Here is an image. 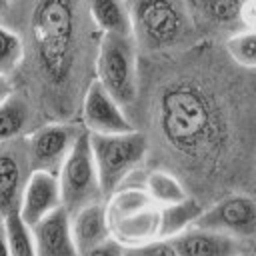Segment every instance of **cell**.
Masks as SVG:
<instances>
[{
  "label": "cell",
  "mask_w": 256,
  "mask_h": 256,
  "mask_svg": "<svg viewBox=\"0 0 256 256\" xmlns=\"http://www.w3.org/2000/svg\"><path fill=\"white\" fill-rule=\"evenodd\" d=\"M82 124L90 134H122L136 130L124 108L104 90L98 80H90L82 96Z\"/></svg>",
  "instance_id": "9c48e42d"
},
{
  "label": "cell",
  "mask_w": 256,
  "mask_h": 256,
  "mask_svg": "<svg viewBox=\"0 0 256 256\" xmlns=\"http://www.w3.org/2000/svg\"><path fill=\"white\" fill-rule=\"evenodd\" d=\"M80 132L82 130H76L74 126L62 122L44 124L42 128H38L26 144L32 170H48L58 174Z\"/></svg>",
  "instance_id": "30bf717a"
},
{
  "label": "cell",
  "mask_w": 256,
  "mask_h": 256,
  "mask_svg": "<svg viewBox=\"0 0 256 256\" xmlns=\"http://www.w3.org/2000/svg\"><path fill=\"white\" fill-rule=\"evenodd\" d=\"M28 146H16L12 140L0 142V218H6L20 208L22 192L30 172H26Z\"/></svg>",
  "instance_id": "8fae6325"
},
{
  "label": "cell",
  "mask_w": 256,
  "mask_h": 256,
  "mask_svg": "<svg viewBox=\"0 0 256 256\" xmlns=\"http://www.w3.org/2000/svg\"><path fill=\"white\" fill-rule=\"evenodd\" d=\"M10 4H12V0H0V14H2V12H6Z\"/></svg>",
  "instance_id": "83f0119b"
},
{
  "label": "cell",
  "mask_w": 256,
  "mask_h": 256,
  "mask_svg": "<svg viewBox=\"0 0 256 256\" xmlns=\"http://www.w3.org/2000/svg\"><path fill=\"white\" fill-rule=\"evenodd\" d=\"M28 122V108L20 98H10L0 106V142L14 140Z\"/></svg>",
  "instance_id": "44dd1931"
},
{
  "label": "cell",
  "mask_w": 256,
  "mask_h": 256,
  "mask_svg": "<svg viewBox=\"0 0 256 256\" xmlns=\"http://www.w3.org/2000/svg\"><path fill=\"white\" fill-rule=\"evenodd\" d=\"M24 58L22 36L6 24H0V72L10 74Z\"/></svg>",
  "instance_id": "603a6c76"
},
{
  "label": "cell",
  "mask_w": 256,
  "mask_h": 256,
  "mask_svg": "<svg viewBox=\"0 0 256 256\" xmlns=\"http://www.w3.org/2000/svg\"><path fill=\"white\" fill-rule=\"evenodd\" d=\"M112 240L126 250H136L162 238V206H158L144 186H122L106 200Z\"/></svg>",
  "instance_id": "3957f363"
},
{
  "label": "cell",
  "mask_w": 256,
  "mask_h": 256,
  "mask_svg": "<svg viewBox=\"0 0 256 256\" xmlns=\"http://www.w3.org/2000/svg\"><path fill=\"white\" fill-rule=\"evenodd\" d=\"M194 226L214 230L238 240L256 236V200L244 194H228L214 202L210 208H202Z\"/></svg>",
  "instance_id": "ba28073f"
},
{
  "label": "cell",
  "mask_w": 256,
  "mask_h": 256,
  "mask_svg": "<svg viewBox=\"0 0 256 256\" xmlns=\"http://www.w3.org/2000/svg\"><path fill=\"white\" fill-rule=\"evenodd\" d=\"M170 242L180 256H238L244 252L242 240L194 224L174 234Z\"/></svg>",
  "instance_id": "5bb4252c"
},
{
  "label": "cell",
  "mask_w": 256,
  "mask_h": 256,
  "mask_svg": "<svg viewBox=\"0 0 256 256\" xmlns=\"http://www.w3.org/2000/svg\"><path fill=\"white\" fill-rule=\"evenodd\" d=\"M126 256H134V254H130V252H126Z\"/></svg>",
  "instance_id": "f546056e"
},
{
  "label": "cell",
  "mask_w": 256,
  "mask_h": 256,
  "mask_svg": "<svg viewBox=\"0 0 256 256\" xmlns=\"http://www.w3.org/2000/svg\"><path fill=\"white\" fill-rule=\"evenodd\" d=\"M226 52L236 64L256 68V28H242L230 34L226 40Z\"/></svg>",
  "instance_id": "ffe728a7"
},
{
  "label": "cell",
  "mask_w": 256,
  "mask_h": 256,
  "mask_svg": "<svg viewBox=\"0 0 256 256\" xmlns=\"http://www.w3.org/2000/svg\"><path fill=\"white\" fill-rule=\"evenodd\" d=\"M82 256H126V248L120 246L116 240H108V242L84 252Z\"/></svg>",
  "instance_id": "d4e9b609"
},
{
  "label": "cell",
  "mask_w": 256,
  "mask_h": 256,
  "mask_svg": "<svg viewBox=\"0 0 256 256\" xmlns=\"http://www.w3.org/2000/svg\"><path fill=\"white\" fill-rule=\"evenodd\" d=\"M248 0H188L192 20L216 30H242V10ZM232 32V34H234Z\"/></svg>",
  "instance_id": "2e32d148"
},
{
  "label": "cell",
  "mask_w": 256,
  "mask_h": 256,
  "mask_svg": "<svg viewBox=\"0 0 256 256\" xmlns=\"http://www.w3.org/2000/svg\"><path fill=\"white\" fill-rule=\"evenodd\" d=\"M62 208V192L58 174L48 170H32L20 200L18 214L32 228L48 214Z\"/></svg>",
  "instance_id": "7c38bea8"
},
{
  "label": "cell",
  "mask_w": 256,
  "mask_h": 256,
  "mask_svg": "<svg viewBox=\"0 0 256 256\" xmlns=\"http://www.w3.org/2000/svg\"><path fill=\"white\" fill-rule=\"evenodd\" d=\"M26 28L46 86L66 88L76 70L90 0H28Z\"/></svg>",
  "instance_id": "7a4b0ae2"
},
{
  "label": "cell",
  "mask_w": 256,
  "mask_h": 256,
  "mask_svg": "<svg viewBox=\"0 0 256 256\" xmlns=\"http://www.w3.org/2000/svg\"><path fill=\"white\" fill-rule=\"evenodd\" d=\"M238 256H256V254H252V252H242V254H238Z\"/></svg>",
  "instance_id": "f1b7e54d"
},
{
  "label": "cell",
  "mask_w": 256,
  "mask_h": 256,
  "mask_svg": "<svg viewBox=\"0 0 256 256\" xmlns=\"http://www.w3.org/2000/svg\"><path fill=\"white\" fill-rule=\"evenodd\" d=\"M134 256H180L178 250L174 248V244L170 242V238H158L152 240L136 250H128Z\"/></svg>",
  "instance_id": "cb8c5ba5"
},
{
  "label": "cell",
  "mask_w": 256,
  "mask_h": 256,
  "mask_svg": "<svg viewBox=\"0 0 256 256\" xmlns=\"http://www.w3.org/2000/svg\"><path fill=\"white\" fill-rule=\"evenodd\" d=\"M90 146L104 198L120 190L136 166L144 160L148 142L140 130L122 134H90Z\"/></svg>",
  "instance_id": "5b68a950"
},
{
  "label": "cell",
  "mask_w": 256,
  "mask_h": 256,
  "mask_svg": "<svg viewBox=\"0 0 256 256\" xmlns=\"http://www.w3.org/2000/svg\"><path fill=\"white\" fill-rule=\"evenodd\" d=\"M0 256H10V240H8L4 218H0Z\"/></svg>",
  "instance_id": "4316f807"
},
{
  "label": "cell",
  "mask_w": 256,
  "mask_h": 256,
  "mask_svg": "<svg viewBox=\"0 0 256 256\" xmlns=\"http://www.w3.org/2000/svg\"><path fill=\"white\" fill-rule=\"evenodd\" d=\"M148 196L162 208L182 204L190 198L188 190L180 182V178L168 170H150L142 182Z\"/></svg>",
  "instance_id": "ac0fdd59"
},
{
  "label": "cell",
  "mask_w": 256,
  "mask_h": 256,
  "mask_svg": "<svg viewBox=\"0 0 256 256\" xmlns=\"http://www.w3.org/2000/svg\"><path fill=\"white\" fill-rule=\"evenodd\" d=\"M200 212L202 208L192 196L182 204L162 208V238H172L174 234L190 228L198 220Z\"/></svg>",
  "instance_id": "d6986e66"
},
{
  "label": "cell",
  "mask_w": 256,
  "mask_h": 256,
  "mask_svg": "<svg viewBox=\"0 0 256 256\" xmlns=\"http://www.w3.org/2000/svg\"><path fill=\"white\" fill-rule=\"evenodd\" d=\"M90 16L102 36H132L130 6L126 0H90Z\"/></svg>",
  "instance_id": "e0dca14e"
},
{
  "label": "cell",
  "mask_w": 256,
  "mask_h": 256,
  "mask_svg": "<svg viewBox=\"0 0 256 256\" xmlns=\"http://www.w3.org/2000/svg\"><path fill=\"white\" fill-rule=\"evenodd\" d=\"M36 256H80L70 224V212L62 206L32 228Z\"/></svg>",
  "instance_id": "4fadbf2b"
},
{
  "label": "cell",
  "mask_w": 256,
  "mask_h": 256,
  "mask_svg": "<svg viewBox=\"0 0 256 256\" xmlns=\"http://www.w3.org/2000/svg\"><path fill=\"white\" fill-rule=\"evenodd\" d=\"M130 18L136 46L150 52L176 46L194 22L188 0H132Z\"/></svg>",
  "instance_id": "277c9868"
},
{
  "label": "cell",
  "mask_w": 256,
  "mask_h": 256,
  "mask_svg": "<svg viewBox=\"0 0 256 256\" xmlns=\"http://www.w3.org/2000/svg\"><path fill=\"white\" fill-rule=\"evenodd\" d=\"M58 182H60V192H62V206L70 214H74L76 210L88 204L106 200L100 188L88 130L82 128L74 146L64 158L58 170Z\"/></svg>",
  "instance_id": "52a82bcc"
},
{
  "label": "cell",
  "mask_w": 256,
  "mask_h": 256,
  "mask_svg": "<svg viewBox=\"0 0 256 256\" xmlns=\"http://www.w3.org/2000/svg\"><path fill=\"white\" fill-rule=\"evenodd\" d=\"M70 224H72V236H74L80 256L112 240L106 202H94V204H88L76 210L74 214H70Z\"/></svg>",
  "instance_id": "9a60e30c"
},
{
  "label": "cell",
  "mask_w": 256,
  "mask_h": 256,
  "mask_svg": "<svg viewBox=\"0 0 256 256\" xmlns=\"http://www.w3.org/2000/svg\"><path fill=\"white\" fill-rule=\"evenodd\" d=\"M156 124L168 146L190 162L216 160L226 140L222 110L204 84L184 76L158 94Z\"/></svg>",
  "instance_id": "6da1fadb"
},
{
  "label": "cell",
  "mask_w": 256,
  "mask_h": 256,
  "mask_svg": "<svg viewBox=\"0 0 256 256\" xmlns=\"http://www.w3.org/2000/svg\"><path fill=\"white\" fill-rule=\"evenodd\" d=\"M14 86H12V80L8 78V74H2L0 72V106L6 104L14 94H12Z\"/></svg>",
  "instance_id": "484cf974"
},
{
  "label": "cell",
  "mask_w": 256,
  "mask_h": 256,
  "mask_svg": "<svg viewBox=\"0 0 256 256\" xmlns=\"http://www.w3.org/2000/svg\"><path fill=\"white\" fill-rule=\"evenodd\" d=\"M10 240V256H36V246L30 226L20 218L18 212L4 218Z\"/></svg>",
  "instance_id": "7402d4cb"
},
{
  "label": "cell",
  "mask_w": 256,
  "mask_h": 256,
  "mask_svg": "<svg viewBox=\"0 0 256 256\" xmlns=\"http://www.w3.org/2000/svg\"><path fill=\"white\" fill-rule=\"evenodd\" d=\"M96 78L104 90L126 110L138 98L136 42L132 36H100L96 58Z\"/></svg>",
  "instance_id": "8992f818"
}]
</instances>
